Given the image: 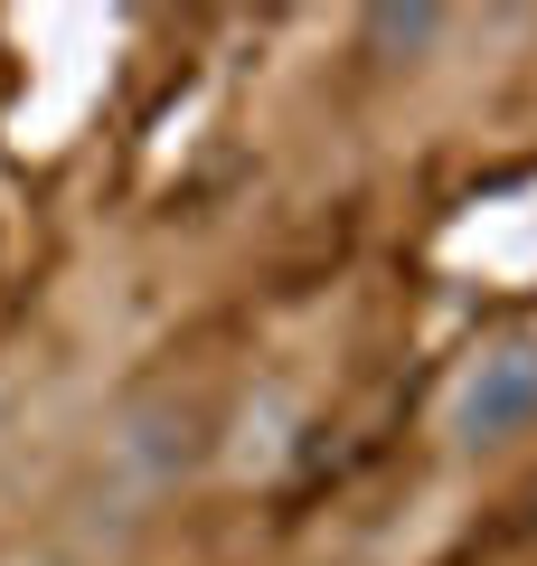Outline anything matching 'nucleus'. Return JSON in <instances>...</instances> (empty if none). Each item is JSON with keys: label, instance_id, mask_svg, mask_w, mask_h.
I'll return each instance as SVG.
<instances>
[{"label": "nucleus", "instance_id": "obj_1", "mask_svg": "<svg viewBox=\"0 0 537 566\" xmlns=\"http://www.w3.org/2000/svg\"><path fill=\"white\" fill-rule=\"evenodd\" d=\"M434 434L462 463H499L537 444V331H491L481 349H462V368L434 397Z\"/></svg>", "mask_w": 537, "mask_h": 566}, {"label": "nucleus", "instance_id": "obj_2", "mask_svg": "<svg viewBox=\"0 0 537 566\" xmlns=\"http://www.w3.org/2000/svg\"><path fill=\"white\" fill-rule=\"evenodd\" d=\"M443 29H453V10H434V0H387V10H368V20H358V39L378 48V66H424L443 48Z\"/></svg>", "mask_w": 537, "mask_h": 566}]
</instances>
